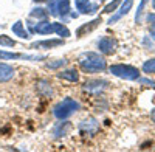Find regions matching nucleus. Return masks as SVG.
<instances>
[{
    "instance_id": "nucleus-1",
    "label": "nucleus",
    "mask_w": 155,
    "mask_h": 152,
    "mask_svg": "<svg viewBox=\"0 0 155 152\" xmlns=\"http://www.w3.org/2000/svg\"><path fill=\"white\" fill-rule=\"evenodd\" d=\"M79 65L85 73H96V71H102L106 70L107 64H106V59L96 55V53H85L81 61H79Z\"/></svg>"
},
{
    "instance_id": "nucleus-2",
    "label": "nucleus",
    "mask_w": 155,
    "mask_h": 152,
    "mask_svg": "<svg viewBox=\"0 0 155 152\" xmlns=\"http://www.w3.org/2000/svg\"><path fill=\"white\" fill-rule=\"evenodd\" d=\"M76 110H79V103L71 98H65V99H62L61 103H58L54 107H53V113H54V117L58 120H65L68 118L70 115H73V113Z\"/></svg>"
},
{
    "instance_id": "nucleus-3",
    "label": "nucleus",
    "mask_w": 155,
    "mask_h": 152,
    "mask_svg": "<svg viewBox=\"0 0 155 152\" xmlns=\"http://www.w3.org/2000/svg\"><path fill=\"white\" fill-rule=\"evenodd\" d=\"M110 73L118 76V78L127 79V81H135L140 78V71L137 67L132 65H124V64H115L110 67Z\"/></svg>"
},
{
    "instance_id": "nucleus-4",
    "label": "nucleus",
    "mask_w": 155,
    "mask_h": 152,
    "mask_svg": "<svg viewBox=\"0 0 155 152\" xmlns=\"http://www.w3.org/2000/svg\"><path fill=\"white\" fill-rule=\"evenodd\" d=\"M107 85H109V82L104 81V79H92V81H87L84 84V90L90 92V93H99V92L104 90Z\"/></svg>"
},
{
    "instance_id": "nucleus-5",
    "label": "nucleus",
    "mask_w": 155,
    "mask_h": 152,
    "mask_svg": "<svg viewBox=\"0 0 155 152\" xmlns=\"http://www.w3.org/2000/svg\"><path fill=\"white\" fill-rule=\"evenodd\" d=\"M98 48H99V51L101 53H104V55H112L115 50H116V41L112 39V37H102V39H99L98 42Z\"/></svg>"
},
{
    "instance_id": "nucleus-6",
    "label": "nucleus",
    "mask_w": 155,
    "mask_h": 152,
    "mask_svg": "<svg viewBox=\"0 0 155 152\" xmlns=\"http://www.w3.org/2000/svg\"><path fill=\"white\" fill-rule=\"evenodd\" d=\"M30 30L33 33H37V34H53L54 33V25L47 22V20H44V22L37 23V25L30 23Z\"/></svg>"
},
{
    "instance_id": "nucleus-7",
    "label": "nucleus",
    "mask_w": 155,
    "mask_h": 152,
    "mask_svg": "<svg viewBox=\"0 0 155 152\" xmlns=\"http://www.w3.org/2000/svg\"><path fill=\"white\" fill-rule=\"evenodd\" d=\"M79 129H81V132H82V134L93 135V134H96V132H98L99 124H98V121H96L95 118H90V120H85V121H82V123L79 124Z\"/></svg>"
},
{
    "instance_id": "nucleus-8",
    "label": "nucleus",
    "mask_w": 155,
    "mask_h": 152,
    "mask_svg": "<svg viewBox=\"0 0 155 152\" xmlns=\"http://www.w3.org/2000/svg\"><path fill=\"white\" fill-rule=\"evenodd\" d=\"M0 59H27V61H39L44 59V56H34V55H20V53H9L0 50Z\"/></svg>"
},
{
    "instance_id": "nucleus-9",
    "label": "nucleus",
    "mask_w": 155,
    "mask_h": 152,
    "mask_svg": "<svg viewBox=\"0 0 155 152\" xmlns=\"http://www.w3.org/2000/svg\"><path fill=\"white\" fill-rule=\"evenodd\" d=\"M76 9L81 12V14H93V12L98 9L96 5H92L90 0H76Z\"/></svg>"
},
{
    "instance_id": "nucleus-10",
    "label": "nucleus",
    "mask_w": 155,
    "mask_h": 152,
    "mask_svg": "<svg viewBox=\"0 0 155 152\" xmlns=\"http://www.w3.org/2000/svg\"><path fill=\"white\" fill-rule=\"evenodd\" d=\"M132 5H134V0H124V2L121 3L120 12H118V14H115L113 17H110V19H109V23L112 25V23H115V22L118 20V19H121L123 16H126L127 12H129V11L132 9Z\"/></svg>"
},
{
    "instance_id": "nucleus-11",
    "label": "nucleus",
    "mask_w": 155,
    "mask_h": 152,
    "mask_svg": "<svg viewBox=\"0 0 155 152\" xmlns=\"http://www.w3.org/2000/svg\"><path fill=\"white\" fill-rule=\"evenodd\" d=\"M37 92L41 93L42 96H47V98H51L54 95V90H53V87H51V84L45 79H41V81H37Z\"/></svg>"
},
{
    "instance_id": "nucleus-12",
    "label": "nucleus",
    "mask_w": 155,
    "mask_h": 152,
    "mask_svg": "<svg viewBox=\"0 0 155 152\" xmlns=\"http://www.w3.org/2000/svg\"><path fill=\"white\" fill-rule=\"evenodd\" d=\"M71 129V124L68 121H62V123H58L54 127H53V135L54 138H61V137H65L68 134V131Z\"/></svg>"
},
{
    "instance_id": "nucleus-13",
    "label": "nucleus",
    "mask_w": 155,
    "mask_h": 152,
    "mask_svg": "<svg viewBox=\"0 0 155 152\" xmlns=\"http://www.w3.org/2000/svg\"><path fill=\"white\" fill-rule=\"evenodd\" d=\"M14 78V68L8 64H0V82H6Z\"/></svg>"
},
{
    "instance_id": "nucleus-14",
    "label": "nucleus",
    "mask_w": 155,
    "mask_h": 152,
    "mask_svg": "<svg viewBox=\"0 0 155 152\" xmlns=\"http://www.w3.org/2000/svg\"><path fill=\"white\" fill-rule=\"evenodd\" d=\"M58 78L65 79V81H70V82H78V81H79V73H78L74 68H70V70H65V71L58 73Z\"/></svg>"
},
{
    "instance_id": "nucleus-15",
    "label": "nucleus",
    "mask_w": 155,
    "mask_h": 152,
    "mask_svg": "<svg viewBox=\"0 0 155 152\" xmlns=\"http://www.w3.org/2000/svg\"><path fill=\"white\" fill-rule=\"evenodd\" d=\"M99 23H101V19H99V17H98V19H93L92 22L82 25V27L76 31V34H78V36H84V34H87V33H90V31H93Z\"/></svg>"
},
{
    "instance_id": "nucleus-16",
    "label": "nucleus",
    "mask_w": 155,
    "mask_h": 152,
    "mask_svg": "<svg viewBox=\"0 0 155 152\" xmlns=\"http://www.w3.org/2000/svg\"><path fill=\"white\" fill-rule=\"evenodd\" d=\"M64 41L62 39H51V41H41V42H34L31 45V48H51V47H58V45H62Z\"/></svg>"
},
{
    "instance_id": "nucleus-17",
    "label": "nucleus",
    "mask_w": 155,
    "mask_h": 152,
    "mask_svg": "<svg viewBox=\"0 0 155 152\" xmlns=\"http://www.w3.org/2000/svg\"><path fill=\"white\" fill-rule=\"evenodd\" d=\"M11 30H12V33H14L16 36L22 37V39H28V37H30L28 31H25V28H23V23H22L20 20H19V22H16L14 25H12Z\"/></svg>"
},
{
    "instance_id": "nucleus-18",
    "label": "nucleus",
    "mask_w": 155,
    "mask_h": 152,
    "mask_svg": "<svg viewBox=\"0 0 155 152\" xmlns=\"http://www.w3.org/2000/svg\"><path fill=\"white\" fill-rule=\"evenodd\" d=\"M58 14L59 16H65L68 14V11H70V2L68 0H58Z\"/></svg>"
},
{
    "instance_id": "nucleus-19",
    "label": "nucleus",
    "mask_w": 155,
    "mask_h": 152,
    "mask_svg": "<svg viewBox=\"0 0 155 152\" xmlns=\"http://www.w3.org/2000/svg\"><path fill=\"white\" fill-rule=\"evenodd\" d=\"M53 25H54V33L59 34L61 37H68L70 36V30L65 27V25L58 23V22H53Z\"/></svg>"
},
{
    "instance_id": "nucleus-20",
    "label": "nucleus",
    "mask_w": 155,
    "mask_h": 152,
    "mask_svg": "<svg viewBox=\"0 0 155 152\" xmlns=\"http://www.w3.org/2000/svg\"><path fill=\"white\" fill-rule=\"evenodd\" d=\"M30 16L31 17H34V19H47V16H48V12L45 11V9H42V8H34L31 12H30Z\"/></svg>"
},
{
    "instance_id": "nucleus-21",
    "label": "nucleus",
    "mask_w": 155,
    "mask_h": 152,
    "mask_svg": "<svg viewBox=\"0 0 155 152\" xmlns=\"http://www.w3.org/2000/svg\"><path fill=\"white\" fill-rule=\"evenodd\" d=\"M65 64H67V61H65V59H58V61H50L48 64H47V67L51 68V70H56V68L64 67Z\"/></svg>"
},
{
    "instance_id": "nucleus-22",
    "label": "nucleus",
    "mask_w": 155,
    "mask_h": 152,
    "mask_svg": "<svg viewBox=\"0 0 155 152\" xmlns=\"http://www.w3.org/2000/svg\"><path fill=\"white\" fill-rule=\"evenodd\" d=\"M143 71L144 73H155V59H149V61L144 62Z\"/></svg>"
},
{
    "instance_id": "nucleus-23",
    "label": "nucleus",
    "mask_w": 155,
    "mask_h": 152,
    "mask_svg": "<svg viewBox=\"0 0 155 152\" xmlns=\"http://www.w3.org/2000/svg\"><path fill=\"white\" fill-rule=\"evenodd\" d=\"M0 45H2V47H14L16 42L12 39H9V37L5 36V34H0Z\"/></svg>"
},
{
    "instance_id": "nucleus-24",
    "label": "nucleus",
    "mask_w": 155,
    "mask_h": 152,
    "mask_svg": "<svg viewBox=\"0 0 155 152\" xmlns=\"http://www.w3.org/2000/svg\"><path fill=\"white\" fill-rule=\"evenodd\" d=\"M147 22L150 25V36H152V39L155 41V14H153V12L147 14Z\"/></svg>"
},
{
    "instance_id": "nucleus-25",
    "label": "nucleus",
    "mask_w": 155,
    "mask_h": 152,
    "mask_svg": "<svg viewBox=\"0 0 155 152\" xmlns=\"http://www.w3.org/2000/svg\"><path fill=\"white\" fill-rule=\"evenodd\" d=\"M146 3H147V0H141V3H140V6L137 9V16H135V22L137 23H141V14H143V9H144Z\"/></svg>"
},
{
    "instance_id": "nucleus-26",
    "label": "nucleus",
    "mask_w": 155,
    "mask_h": 152,
    "mask_svg": "<svg viewBox=\"0 0 155 152\" xmlns=\"http://www.w3.org/2000/svg\"><path fill=\"white\" fill-rule=\"evenodd\" d=\"M48 11L51 16H59L58 14V3L56 0H48Z\"/></svg>"
},
{
    "instance_id": "nucleus-27",
    "label": "nucleus",
    "mask_w": 155,
    "mask_h": 152,
    "mask_svg": "<svg viewBox=\"0 0 155 152\" xmlns=\"http://www.w3.org/2000/svg\"><path fill=\"white\" fill-rule=\"evenodd\" d=\"M120 3H121V0H113V2H110V3L104 8V11H102V12H112V11H115L116 8H118Z\"/></svg>"
},
{
    "instance_id": "nucleus-28",
    "label": "nucleus",
    "mask_w": 155,
    "mask_h": 152,
    "mask_svg": "<svg viewBox=\"0 0 155 152\" xmlns=\"http://www.w3.org/2000/svg\"><path fill=\"white\" fill-rule=\"evenodd\" d=\"M140 82H141V84H146V85H149V87H155V82L150 81V79H140Z\"/></svg>"
},
{
    "instance_id": "nucleus-29",
    "label": "nucleus",
    "mask_w": 155,
    "mask_h": 152,
    "mask_svg": "<svg viewBox=\"0 0 155 152\" xmlns=\"http://www.w3.org/2000/svg\"><path fill=\"white\" fill-rule=\"evenodd\" d=\"M150 118H152V121L155 123V109L152 110V113H150Z\"/></svg>"
},
{
    "instance_id": "nucleus-30",
    "label": "nucleus",
    "mask_w": 155,
    "mask_h": 152,
    "mask_svg": "<svg viewBox=\"0 0 155 152\" xmlns=\"http://www.w3.org/2000/svg\"><path fill=\"white\" fill-rule=\"evenodd\" d=\"M152 6H153V9H155V0H152Z\"/></svg>"
},
{
    "instance_id": "nucleus-31",
    "label": "nucleus",
    "mask_w": 155,
    "mask_h": 152,
    "mask_svg": "<svg viewBox=\"0 0 155 152\" xmlns=\"http://www.w3.org/2000/svg\"><path fill=\"white\" fill-rule=\"evenodd\" d=\"M34 2L37 3V2H45V0H34Z\"/></svg>"
}]
</instances>
